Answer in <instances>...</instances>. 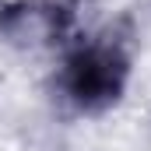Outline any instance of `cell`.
I'll list each match as a JSON object with an SVG mask.
<instances>
[{"label": "cell", "instance_id": "6da1fadb", "mask_svg": "<svg viewBox=\"0 0 151 151\" xmlns=\"http://www.w3.org/2000/svg\"><path fill=\"white\" fill-rule=\"evenodd\" d=\"M67 88L81 106H91V102H106L113 99L116 88H119V60L106 49H88V53H77L74 60L67 63Z\"/></svg>", "mask_w": 151, "mask_h": 151}]
</instances>
